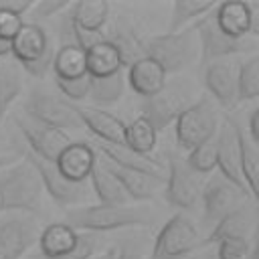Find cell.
Instances as JSON below:
<instances>
[{
  "label": "cell",
  "mask_w": 259,
  "mask_h": 259,
  "mask_svg": "<svg viewBox=\"0 0 259 259\" xmlns=\"http://www.w3.org/2000/svg\"><path fill=\"white\" fill-rule=\"evenodd\" d=\"M212 18L219 30L231 38H247L249 34H257V16L255 4L249 2H221L212 8Z\"/></svg>",
  "instance_id": "9a60e30c"
},
{
  "label": "cell",
  "mask_w": 259,
  "mask_h": 259,
  "mask_svg": "<svg viewBox=\"0 0 259 259\" xmlns=\"http://www.w3.org/2000/svg\"><path fill=\"white\" fill-rule=\"evenodd\" d=\"M24 160L34 168V172L38 174L40 178V184H42V190L53 198V202H57L61 208H75L79 206L85 196H87V186L85 184H73L69 180H65L55 162H47V160H40L36 158L34 154H30L26 150V156Z\"/></svg>",
  "instance_id": "30bf717a"
},
{
  "label": "cell",
  "mask_w": 259,
  "mask_h": 259,
  "mask_svg": "<svg viewBox=\"0 0 259 259\" xmlns=\"http://www.w3.org/2000/svg\"><path fill=\"white\" fill-rule=\"evenodd\" d=\"M95 162H97V154L89 142H71L59 154L55 166L65 180L73 184H85L91 176Z\"/></svg>",
  "instance_id": "ac0fdd59"
},
{
  "label": "cell",
  "mask_w": 259,
  "mask_h": 259,
  "mask_svg": "<svg viewBox=\"0 0 259 259\" xmlns=\"http://www.w3.org/2000/svg\"><path fill=\"white\" fill-rule=\"evenodd\" d=\"M194 34L198 36V51H200V63L206 67L214 61H223L229 59L233 55H241V53H253L255 51V40L247 38H231L227 34H223L219 30V26L214 24L212 18V10L206 12L204 16H200L194 22Z\"/></svg>",
  "instance_id": "52a82bcc"
},
{
  "label": "cell",
  "mask_w": 259,
  "mask_h": 259,
  "mask_svg": "<svg viewBox=\"0 0 259 259\" xmlns=\"http://www.w3.org/2000/svg\"><path fill=\"white\" fill-rule=\"evenodd\" d=\"M190 95L192 93L186 87V83H166V87L160 93L142 101V117L156 132H162L168 125H172L178 119V115L192 103Z\"/></svg>",
  "instance_id": "9c48e42d"
},
{
  "label": "cell",
  "mask_w": 259,
  "mask_h": 259,
  "mask_svg": "<svg viewBox=\"0 0 259 259\" xmlns=\"http://www.w3.org/2000/svg\"><path fill=\"white\" fill-rule=\"evenodd\" d=\"M36 223L26 214L0 217V259H22L38 239Z\"/></svg>",
  "instance_id": "4fadbf2b"
},
{
  "label": "cell",
  "mask_w": 259,
  "mask_h": 259,
  "mask_svg": "<svg viewBox=\"0 0 259 259\" xmlns=\"http://www.w3.org/2000/svg\"><path fill=\"white\" fill-rule=\"evenodd\" d=\"M217 168L219 176H223L227 182L237 186L239 190L247 192L243 176H241V164H239V144H237V132H235V121L229 117L225 123L219 127L217 136Z\"/></svg>",
  "instance_id": "2e32d148"
},
{
  "label": "cell",
  "mask_w": 259,
  "mask_h": 259,
  "mask_svg": "<svg viewBox=\"0 0 259 259\" xmlns=\"http://www.w3.org/2000/svg\"><path fill=\"white\" fill-rule=\"evenodd\" d=\"M97 259H117V251H115V249H107V251L101 253Z\"/></svg>",
  "instance_id": "bcb514c9"
},
{
  "label": "cell",
  "mask_w": 259,
  "mask_h": 259,
  "mask_svg": "<svg viewBox=\"0 0 259 259\" xmlns=\"http://www.w3.org/2000/svg\"><path fill=\"white\" fill-rule=\"evenodd\" d=\"M77 241V231L67 223H53L38 233L36 245L40 251V259H59L65 257Z\"/></svg>",
  "instance_id": "d4e9b609"
},
{
  "label": "cell",
  "mask_w": 259,
  "mask_h": 259,
  "mask_svg": "<svg viewBox=\"0 0 259 259\" xmlns=\"http://www.w3.org/2000/svg\"><path fill=\"white\" fill-rule=\"evenodd\" d=\"M22 91V69L12 57L0 59V123Z\"/></svg>",
  "instance_id": "f1b7e54d"
},
{
  "label": "cell",
  "mask_w": 259,
  "mask_h": 259,
  "mask_svg": "<svg viewBox=\"0 0 259 259\" xmlns=\"http://www.w3.org/2000/svg\"><path fill=\"white\" fill-rule=\"evenodd\" d=\"M75 115L79 117L81 125H85L99 142L103 144H123V132L125 125L117 115H113L107 109L93 107V105H77L71 103Z\"/></svg>",
  "instance_id": "e0dca14e"
},
{
  "label": "cell",
  "mask_w": 259,
  "mask_h": 259,
  "mask_svg": "<svg viewBox=\"0 0 259 259\" xmlns=\"http://www.w3.org/2000/svg\"><path fill=\"white\" fill-rule=\"evenodd\" d=\"M95 146H97L95 154L101 156L103 160L111 162L113 166H119V168H125V170H134V172H142V174L158 178V180H162V176H164V168L158 164V160H154L150 156H142V154L125 148L123 144L97 142Z\"/></svg>",
  "instance_id": "ffe728a7"
},
{
  "label": "cell",
  "mask_w": 259,
  "mask_h": 259,
  "mask_svg": "<svg viewBox=\"0 0 259 259\" xmlns=\"http://www.w3.org/2000/svg\"><path fill=\"white\" fill-rule=\"evenodd\" d=\"M259 95V59L257 55L243 61L237 69V101H253Z\"/></svg>",
  "instance_id": "836d02e7"
},
{
  "label": "cell",
  "mask_w": 259,
  "mask_h": 259,
  "mask_svg": "<svg viewBox=\"0 0 259 259\" xmlns=\"http://www.w3.org/2000/svg\"><path fill=\"white\" fill-rule=\"evenodd\" d=\"M214 6H217V2H212V0H176V2H172L168 32L184 30L190 22H196L200 16L210 12Z\"/></svg>",
  "instance_id": "4dcf8cb0"
},
{
  "label": "cell",
  "mask_w": 259,
  "mask_h": 259,
  "mask_svg": "<svg viewBox=\"0 0 259 259\" xmlns=\"http://www.w3.org/2000/svg\"><path fill=\"white\" fill-rule=\"evenodd\" d=\"M117 259H142L136 251H130V249H123V251H119L117 253Z\"/></svg>",
  "instance_id": "f6af8a7d"
},
{
  "label": "cell",
  "mask_w": 259,
  "mask_h": 259,
  "mask_svg": "<svg viewBox=\"0 0 259 259\" xmlns=\"http://www.w3.org/2000/svg\"><path fill=\"white\" fill-rule=\"evenodd\" d=\"M166 73L164 69L150 57H140L132 65H127L125 83L132 87L136 95L142 99H148L156 93H160L166 87Z\"/></svg>",
  "instance_id": "44dd1931"
},
{
  "label": "cell",
  "mask_w": 259,
  "mask_h": 259,
  "mask_svg": "<svg viewBox=\"0 0 259 259\" xmlns=\"http://www.w3.org/2000/svg\"><path fill=\"white\" fill-rule=\"evenodd\" d=\"M253 229V214L249 208L239 206L237 210L223 217L217 225H212V231L204 239L202 245H219L223 241L231 239H247V235Z\"/></svg>",
  "instance_id": "484cf974"
},
{
  "label": "cell",
  "mask_w": 259,
  "mask_h": 259,
  "mask_svg": "<svg viewBox=\"0 0 259 259\" xmlns=\"http://www.w3.org/2000/svg\"><path fill=\"white\" fill-rule=\"evenodd\" d=\"M184 164L194 174H210L212 170H217V142H214V138L196 146L194 150H190Z\"/></svg>",
  "instance_id": "e575fe53"
},
{
  "label": "cell",
  "mask_w": 259,
  "mask_h": 259,
  "mask_svg": "<svg viewBox=\"0 0 259 259\" xmlns=\"http://www.w3.org/2000/svg\"><path fill=\"white\" fill-rule=\"evenodd\" d=\"M65 223L79 233H107L130 227H146L154 223V214L144 206H75L65 212Z\"/></svg>",
  "instance_id": "6da1fadb"
},
{
  "label": "cell",
  "mask_w": 259,
  "mask_h": 259,
  "mask_svg": "<svg viewBox=\"0 0 259 259\" xmlns=\"http://www.w3.org/2000/svg\"><path fill=\"white\" fill-rule=\"evenodd\" d=\"M219 132V115L210 97L192 101L174 121V136L180 150L190 152L196 146L212 140Z\"/></svg>",
  "instance_id": "5b68a950"
},
{
  "label": "cell",
  "mask_w": 259,
  "mask_h": 259,
  "mask_svg": "<svg viewBox=\"0 0 259 259\" xmlns=\"http://www.w3.org/2000/svg\"><path fill=\"white\" fill-rule=\"evenodd\" d=\"M22 24V18L16 14H10L6 10H0V38H8L12 40V36L18 32Z\"/></svg>",
  "instance_id": "ab89813d"
},
{
  "label": "cell",
  "mask_w": 259,
  "mask_h": 259,
  "mask_svg": "<svg viewBox=\"0 0 259 259\" xmlns=\"http://www.w3.org/2000/svg\"><path fill=\"white\" fill-rule=\"evenodd\" d=\"M217 257L219 259H255L253 247L247 239H231V241L219 243Z\"/></svg>",
  "instance_id": "74e56055"
},
{
  "label": "cell",
  "mask_w": 259,
  "mask_h": 259,
  "mask_svg": "<svg viewBox=\"0 0 259 259\" xmlns=\"http://www.w3.org/2000/svg\"><path fill=\"white\" fill-rule=\"evenodd\" d=\"M10 57V40L8 38H0V59Z\"/></svg>",
  "instance_id": "7bdbcfd3"
},
{
  "label": "cell",
  "mask_w": 259,
  "mask_h": 259,
  "mask_svg": "<svg viewBox=\"0 0 259 259\" xmlns=\"http://www.w3.org/2000/svg\"><path fill=\"white\" fill-rule=\"evenodd\" d=\"M156 140H158V132L142 117L138 115L130 125H125V132H123V146L142 154V156H148L154 146H156Z\"/></svg>",
  "instance_id": "1f68e13d"
},
{
  "label": "cell",
  "mask_w": 259,
  "mask_h": 259,
  "mask_svg": "<svg viewBox=\"0 0 259 259\" xmlns=\"http://www.w3.org/2000/svg\"><path fill=\"white\" fill-rule=\"evenodd\" d=\"M97 160L119 182V186L123 188V192L127 194L130 200L142 202V200H152L156 196L158 186H160V180L158 178H152V176H146L142 172H134V170H125V168L113 166L111 162L103 160L101 156H97Z\"/></svg>",
  "instance_id": "7402d4cb"
},
{
  "label": "cell",
  "mask_w": 259,
  "mask_h": 259,
  "mask_svg": "<svg viewBox=\"0 0 259 259\" xmlns=\"http://www.w3.org/2000/svg\"><path fill=\"white\" fill-rule=\"evenodd\" d=\"M51 71L57 81H71L85 77L87 75L85 51H81L75 45H61V49L53 57Z\"/></svg>",
  "instance_id": "4316f807"
},
{
  "label": "cell",
  "mask_w": 259,
  "mask_h": 259,
  "mask_svg": "<svg viewBox=\"0 0 259 259\" xmlns=\"http://www.w3.org/2000/svg\"><path fill=\"white\" fill-rule=\"evenodd\" d=\"M55 83H57L63 99L69 103L81 105V101L89 99V75H85L81 79H71V81H57L55 79Z\"/></svg>",
  "instance_id": "d590c367"
},
{
  "label": "cell",
  "mask_w": 259,
  "mask_h": 259,
  "mask_svg": "<svg viewBox=\"0 0 259 259\" xmlns=\"http://www.w3.org/2000/svg\"><path fill=\"white\" fill-rule=\"evenodd\" d=\"M243 190L227 182L223 176H212L204 188L200 190L202 208H204V221L210 225H217L223 217L243 206Z\"/></svg>",
  "instance_id": "5bb4252c"
},
{
  "label": "cell",
  "mask_w": 259,
  "mask_h": 259,
  "mask_svg": "<svg viewBox=\"0 0 259 259\" xmlns=\"http://www.w3.org/2000/svg\"><path fill=\"white\" fill-rule=\"evenodd\" d=\"M99 249V235L95 233H79L77 231V241L73 249L59 259H91Z\"/></svg>",
  "instance_id": "8d00e7d4"
},
{
  "label": "cell",
  "mask_w": 259,
  "mask_h": 259,
  "mask_svg": "<svg viewBox=\"0 0 259 259\" xmlns=\"http://www.w3.org/2000/svg\"><path fill=\"white\" fill-rule=\"evenodd\" d=\"M200 245L196 225L182 212L170 217L158 231L150 259H182Z\"/></svg>",
  "instance_id": "ba28073f"
},
{
  "label": "cell",
  "mask_w": 259,
  "mask_h": 259,
  "mask_svg": "<svg viewBox=\"0 0 259 259\" xmlns=\"http://www.w3.org/2000/svg\"><path fill=\"white\" fill-rule=\"evenodd\" d=\"M34 2L30 0H0V10H6L10 14H16V16H24L26 12H30Z\"/></svg>",
  "instance_id": "60d3db41"
},
{
  "label": "cell",
  "mask_w": 259,
  "mask_h": 259,
  "mask_svg": "<svg viewBox=\"0 0 259 259\" xmlns=\"http://www.w3.org/2000/svg\"><path fill=\"white\" fill-rule=\"evenodd\" d=\"M125 91V75L123 71L109 75V77H99L91 79L89 77V99H93L97 105H111L115 103Z\"/></svg>",
  "instance_id": "d6a6232c"
},
{
  "label": "cell",
  "mask_w": 259,
  "mask_h": 259,
  "mask_svg": "<svg viewBox=\"0 0 259 259\" xmlns=\"http://www.w3.org/2000/svg\"><path fill=\"white\" fill-rule=\"evenodd\" d=\"M10 57L28 75L42 79L53 65L55 49L49 32L38 22H22L10 40Z\"/></svg>",
  "instance_id": "3957f363"
},
{
  "label": "cell",
  "mask_w": 259,
  "mask_h": 259,
  "mask_svg": "<svg viewBox=\"0 0 259 259\" xmlns=\"http://www.w3.org/2000/svg\"><path fill=\"white\" fill-rule=\"evenodd\" d=\"M204 87L212 95V99L225 107L233 109L237 101V69L227 61H214L204 67Z\"/></svg>",
  "instance_id": "d6986e66"
},
{
  "label": "cell",
  "mask_w": 259,
  "mask_h": 259,
  "mask_svg": "<svg viewBox=\"0 0 259 259\" xmlns=\"http://www.w3.org/2000/svg\"><path fill=\"white\" fill-rule=\"evenodd\" d=\"M237 132V144H239V164H241V176L247 188L249 196H257V178H259V152L257 146L249 142V138L241 132V127L235 123Z\"/></svg>",
  "instance_id": "f546056e"
},
{
  "label": "cell",
  "mask_w": 259,
  "mask_h": 259,
  "mask_svg": "<svg viewBox=\"0 0 259 259\" xmlns=\"http://www.w3.org/2000/svg\"><path fill=\"white\" fill-rule=\"evenodd\" d=\"M24 115L36 123H42L47 127H55L61 132L67 130H79L81 121L75 115L69 101L49 93L42 87H32L28 91V97L24 99Z\"/></svg>",
  "instance_id": "8992f818"
},
{
  "label": "cell",
  "mask_w": 259,
  "mask_h": 259,
  "mask_svg": "<svg viewBox=\"0 0 259 259\" xmlns=\"http://www.w3.org/2000/svg\"><path fill=\"white\" fill-rule=\"evenodd\" d=\"M69 6H71V2H69V0H40V2L32 4L30 12L34 14V18H36V20H40V18L57 16V14L65 12V10H69Z\"/></svg>",
  "instance_id": "f35d334b"
},
{
  "label": "cell",
  "mask_w": 259,
  "mask_h": 259,
  "mask_svg": "<svg viewBox=\"0 0 259 259\" xmlns=\"http://www.w3.org/2000/svg\"><path fill=\"white\" fill-rule=\"evenodd\" d=\"M107 16H109V4L105 0H81L71 4L67 12L69 24L73 28L91 34H101Z\"/></svg>",
  "instance_id": "cb8c5ba5"
},
{
  "label": "cell",
  "mask_w": 259,
  "mask_h": 259,
  "mask_svg": "<svg viewBox=\"0 0 259 259\" xmlns=\"http://www.w3.org/2000/svg\"><path fill=\"white\" fill-rule=\"evenodd\" d=\"M14 162H16V158L12 154H0V170L10 166V164H14Z\"/></svg>",
  "instance_id": "ee69618b"
},
{
  "label": "cell",
  "mask_w": 259,
  "mask_h": 259,
  "mask_svg": "<svg viewBox=\"0 0 259 259\" xmlns=\"http://www.w3.org/2000/svg\"><path fill=\"white\" fill-rule=\"evenodd\" d=\"M192 28L178 32H164L144 40V57L154 59L164 73H178L196 57V38Z\"/></svg>",
  "instance_id": "277c9868"
},
{
  "label": "cell",
  "mask_w": 259,
  "mask_h": 259,
  "mask_svg": "<svg viewBox=\"0 0 259 259\" xmlns=\"http://www.w3.org/2000/svg\"><path fill=\"white\" fill-rule=\"evenodd\" d=\"M89 180H91V186H93V192H95L99 204H105V206H125V204H130V198L123 192V188L119 186V182L101 166L99 160L95 162Z\"/></svg>",
  "instance_id": "83f0119b"
},
{
  "label": "cell",
  "mask_w": 259,
  "mask_h": 259,
  "mask_svg": "<svg viewBox=\"0 0 259 259\" xmlns=\"http://www.w3.org/2000/svg\"><path fill=\"white\" fill-rule=\"evenodd\" d=\"M164 196L168 204L180 210H192L200 198V184L196 174L188 170L184 160L174 154H168V174H166V188Z\"/></svg>",
  "instance_id": "7c38bea8"
},
{
  "label": "cell",
  "mask_w": 259,
  "mask_h": 259,
  "mask_svg": "<svg viewBox=\"0 0 259 259\" xmlns=\"http://www.w3.org/2000/svg\"><path fill=\"white\" fill-rule=\"evenodd\" d=\"M257 115H259L257 107L249 111V123H247L249 130H247V134H245L253 146H259V125H257Z\"/></svg>",
  "instance_id": "b9f144b4"
},
{
  "label": "cell",
  "mask_w": 259,
  "mask_h": 259,
  "mask_svg": "<svg viewBox=\"0 0 259 259\" xmlns=\"http://www.w3.org/2000/svg\"><path fill=\"white\" fill-rule=\"evenodd\" d=\"M85 67L91 79H99L123 71V61L117 47L111 40L103 38L85 51Z\"/></svg>",
  "instance_id": "603a6c76"
},
{
  "label": "cell",
  "mask_w": 259,
  "mask_h": 259,
  "mask_svg": "<svg viewBox=\"0 0 259 259\" xmlns=\"http://www.w3.org/2000/svg\"><path fill=\"white\" fill-rule=\"evenodd\" d=\"M14 123L18 125L20 134L26 142L28 152L40 160H47V162H55L59 158V154L73 142L67 132L47 127L42 123L28 119L26 115H18V117L14 115Z\"/></svg>",
  "instance_id": "8fae6325"
},
{
  "label": "cell",
  "mask_w": 259,
  "mask_h": 259,
  "mask_svg": "<svg viewBox=\"0 0 259 259\" xmlns=\"http://www.w3.org/2000/svg\"><path fill=\"white\" fill-rule=\"evenodd\" d=\"M182 259H200V257H194V255H186V257H182Z\"/></svg>",
  "instance_id": "7dc6e473"
},
{
  "label": "cell",
  "mask_w": 259,
  "mask_h": 259,
  "mask_svg": "<svg viewBox=\"0 0 259 259\" xmlns=\"http://www.w3.org/2000/svg\"><path fill=\"white\" fill-rule=\"evenodd\" d=\"M42 194L40 178L26 160L0 170V214H40Z\"/></svg>",
  "instance_id": "7a4b0ae2"
}]
</instances>
